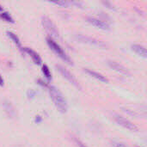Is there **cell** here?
<instances>
[{"mask_svg": "<svg viewBox=\"0 0 147 147\" xmlns=\"http://www.w3.org/2000/svg\"><path fill=\"white\" fill-rule=\"evenodd\" d=\"M1 10H3V7H2V6L0 5V11H1Z\"/></svg>", "mask_w": 147, "mask_h": 147, "instance_id": "22", "label": "cell"}, {"mask_svg": "<svg viewBox=\"0 0 147 147\" xmlns=\"http://www.w3.org/2000/svg\"><path fill=\"white\" fill-rule=\"evenodd\" d=\"M41 23L45 28V30L49 34V37L51 38H59V33L55 26V24L53 22V21L47 17V16H42L41 18Z\"/></svg>", "mask_w": 147, "mask_h": 147, "instance_id": "3", "label": "cell"}, {"mask_svg": "<svg viewBox=\"0 0 147 147\" xmlns=\"http://www.w3.org/2000/svg\"><path fill=\"white\" fill-rule=\"evenodd\" d=\"M137 147H140V146H137Z\"/></svg>", "mask_w": 147, "mask_h": 147, "instance_id": "23", "label": "cell"}, {"mask_svg": "<svg viewBox=\"0 0 147 147\" xmlns=\"http://www.w3.org/2000/svg\"><path fill=\"white\" fill-rule=\"evenodd\" d=\"M42 72L44 74V76L47 78V79L49 81L52 79V74H51V71L48 68V66L47 65H42Z\"/></svg>", "mask_w": 147, "mask_h": 147, "instance_id": "15", "label": "cell"}, {"mask_svg": "<svg viewBox=\"0 0 147 147\" xmlns=\"http://www.w3.org/2000/svg\"><path fill=\"white\" fill-rule=\"evenodd\" d=\"M23 51L26 52L28 54H29V56L32 58L34 64H36V65H40L41 64V62H42L41 58L39 55V53H37L34 50H33V49H31L29 47H23Z\"/></svg>", "mask_w": 147, "mask_h": 147, "instance_id": "10", "label": "cell"}, {"mask_svg": "<svg viewBox=\"0 0 147 147\" xmlns=\"http://www.w3.org/2000/svg\"><path fill=\"white\" fill-rule=\"evenodd\" d=\"M108 64L110 66V68H112L114 71H117L118 73H120L121 75H124V76H129L130 75L129 71L124 65H122L121 64L117 63L115 61H111V60H109L108 62Z\"/></svg>", "mask_w": 147, "mask_h": 147, "instance_id": "8", "label": "cell"}, {"mask_svg": "<svg viewBox=\"0 0 147 147\" xmlns=\"http://www.w3.org/2000/svg\"><path fill=\"white\" fill-rule=\"evenodd\" d=\"M48 91H49L50 97L52 98L54 105L59 109V111L61 113H65L67 111L68 105L63 94L55 86H49Z\"/></svg>", "mask_w": 147, "mask_h": 147, "instance_id": "1", "label": "cell"}, {"mask_svg": "<svg viewBox=\"0 0 147 147\" xmlns=\"http://www.w3.org/2000/svg\"><path fill=\"white\" fill-rule=\"evenodd\" d=\"M87 22H90V24H92L93 26L100 28V29H103V30H109L110 29L109 25L108 23H106L105 22H103L98 18H96L93 16H89V17H87Z\"/></svg>", "mask_w": 147, "mask_h": 147, "instance_id": "7", "label": "cell"}, {"mask_svg": "<svg viewBox=\"0 0 147 147\" xmlns=\"http://www.w3.org/2000/svg\"><path fill=\"white\" fill-rule=\"evenodd\" d=\"M47 43L48 45V47L59 57L61 58L65 62L68 63L69 65H72V61L71 59V58L66 54V53L63 50V48L51 37H47Z\"/></svg>", "mask_w": 147, "mask_h": 147, "instance_id": "2", "label": "cell"}, {"mask_svg": "<svg viewBox=\"0 0 147 147\" xmlns=\"http://www.w3.org/2000/svg\"><path fill=\"white\" fill-rule=\"evenodd\" d=\"M84 71L86 73H88L90 76H91V77H93V78H96V79H98V80H100L102 82L109 83V79L105 76H103L102 74H101V73H98V72H96L95 71H92V70H90V69H87V68H84Z\"/></svg>", "mask_w": 147, "mask_h": 147, "instance_id": "11", "label": "cell"}, {"mask_svg": "<svg viewBox=\"0 0 147 147\" xmlns=\"http://www.w3.org/2000/svg\"><path fill=\"white\" fill-rule=\"evenodd\" d=\"M73 142L77 147H88L83 141H81L79 139H78L76 137H73Z\"/></svg>", "mask_w": 147, "mask_h": 147, "instance_id": "16", "label": "cell"}, {"mask_svg": "<svg viewBox=\"0 0 147 147\" xmlns=\"http://www.w3.org/2000/svg\"><path fill=\"white\" fill-rule=\"evenodd\" d=\"M112 147H128L126 144L122 142H113L112 143Z\"/></svg>", "mask_w": 147, "mask_h": 147, "instance_id": "19", "label": "cell"}, {"mask_svg": "<svg viewBox=\"0 0 147 147\" xmlns=\"http://www.w3.org/2000/svg\"><path fill=\"white\" fill-rule=\"evenodd\" d=\"M76 38H77V40H78L81 42L88 43V44L94 45V46H96V47H107V45L103 41L95 39V38H92V37H90V36L78 34V35L76 36Z\"/></svg>", "mask_w": 147, "mask_h": 147, "instance_id": "6", "label": "cell"}, {"mask_svg": "<svg viewBox=\"0 0 147 147\" xmlns=\"http://www.w3.org/2000/svg\"><path fill=\"white\" fill-rule=\"evenodd\" d=\"M131 47H132L133 51H134L138 55H140L143 58H146V48L144 46L140 45V44H133Z\"/></svg>", "mask_w": 147, "mask_h": 147, "instance_id": "12", "label": "cell"}, {"mask_svg": "<svg viewBox=\"0 0 147 147\" xmlns=\"http://www.w3.org/2000/svg\"><path fill=\"white\" fill-rule=\"evenodd\" d=\"M51 3L62 6V7H68L71 4V2H66V1H56V2H51Z\"/></svg>", "mask_w": 147, "mask_h": 147, "instance_id": "18", "label": "cell"}, {"mask_svg": "<svg viewBox=\"0 0 147 147\" xmlns=\"http://www.w3.org/2000/svg\"><path fill=\"white\" fill-rule=\"evenodd\" d=\"M3 109L5 111V113L7 114V115L10 118H14L16 115V110H15V108L14 106L12 105V103L8 101V100H3Z\"/></svg>", "mask_w": 147, "mask_h": 147, "instance_id": "9", "label": "cell"}, {"mask_svg": "<svg viewBox=\"0 0 147 147\" xmlns=\"http://www.w3.org/2000/svg\"><path fill=\"white\" fill-rule=\"evenodd\" d=\"M36 95H37V92H36L34 90H33V89H29V90H28V91H27V96H28V99H33V98H34Z\"/></svg>", "mask_w": 147, "mask_h": 147, "instance_id": "17", "label": "cell"}, {"mask_svg": "<svg viewBox=\"0 0 147 147\" xmlns=\"http://www.w3.org/2000/svg\"><path fill=\"white\" fill-rule=\"evenodd\" d=\"M56 68H57V70L59 71V73L69 82V83H71L72 85H74L76 88H78V89H79V90H81V86H80V84H79V83H78V81L77 80V78L73 76V74H71L67 69H65L64 66H62L61 65H56Z\"/></svg>", "mask_w": 147, "mask_h": 147, "instance_id": "4", "label": "cell"}, {"mask_svg": "<svg viewBox=\"0 0 147 147\" xmlns=\"http://www.w3.org/2000/svg\"><path fill=\"white\" fill-rule=\"evenodd\" d=\"M115 121L121 127L130 130V131H134V132H137L139 130V128L137 127V126H135L133 122H131L130 121H128L127 119L119 115H114Z\"/></svg>", "mask_w": 147, "mask_h": 147, "instance_id": "5", "label": "cell"}, {"mask_svg": "<svg viewBox=\"0 0 147 147\" xmlns=\"http://www.w3.org/2000/svg\"><path fill=\"white\" fill-rule=\"evenodd\" d=\"M0 18H2L3 20L6 21L8 22H11V23H14L15 22V21L12 18V16H10V14L9 12H6V11H3L0 14Z\"/></svg>", "mask_w": 147, "mask_h": 147, "instance_id": "14", "label": "cell"}, {"mask_svg": "<svg viewBox=\"0 0 147 147\" xmlns=\"http://www.w3.org/2000/svg\"><path fill=\"white\" fill-rule=\"evenodd\" d=\"M6 34H7V35L15 42V44L16 45V47L21 50V51H22L23 52V47H22V44H21V41H20V40H19V38H18V36L16 34H14L13 32H10V31H7L6 32Z\"/></svg>", "mask_w": 147, "mask_h": 147, "instance_id": "13", "label": "cell"}, {"mask_svg": "<svg viewBox=\"0 0 147 147\" xmlns=\"http://www.w3.org/2000/svg\"><path fill=\"white\" fill-rule=\"evenodd\" d=\"M3 84H4L3 78V77L1 76V74H0V86H3Z\"/></svg>", "mask_w": 147, "mask_h": 147, "instance_id": "20", "label": "cell"}, {"mask_svg": "<svg viewBox=\"0 0 147 147\" xmlns=\"http://www.w3.org/2000/svg\"><path fill=\"white\" fill-rule=\"evenodd\" d=\"M40 121H41V117H40V115L36 116V118H35V122H40Z\"/></svg>", "mask_w": 147, "mask_h": 147, "instance_id": "21", "label": "cell"}]
</instances>
